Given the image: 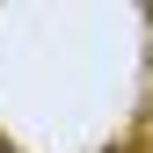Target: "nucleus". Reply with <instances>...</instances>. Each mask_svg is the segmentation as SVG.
<instances>
[{
	"label": "nucleus",
	"instance_id": "nucleus-1",
	"mask_svg": "<svg viewBox=\"0 0 153 153\" xmlns=\"http://www.w3.org/2000/svg\"><path fill=\"white\" fill-rule=\"evenodd\" d=\"M0 153H15V146H0Z\"/></svg>",
	"mask_w": 153,
	"mask_h": 153
}]
</instances>
